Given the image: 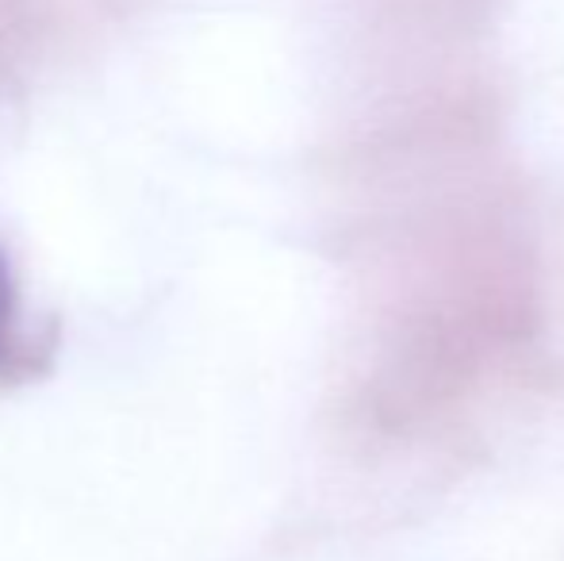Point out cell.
I'll return each instance as SVG.
<instances>
[{
    "label": "cell",
    "instance_id": "6da1fadb",
    "mask_svg": "<svg viewBox=\"0 0 564 561\" xmlns=\"http://www.w3.org/2000/svg\"><path fill=\"white\" fill-rule=\"evenodd\" d=\"M8 320H12V273H8V258L0 250V346L8 335Z\"/></svg>",
    "mask_w": 564,
    "mask_h": 561
}]
</instances>
